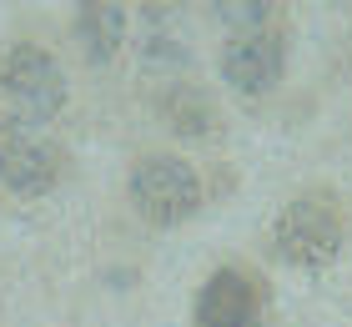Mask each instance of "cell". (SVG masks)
<instances>
[{"mask_svg":"<svg viewBox=\"0 0 352 327\" xmlns=\"http://www.w3.org/2000/svg\"><path fill=\"white\" fill-rule=\"evenodd\" d=\"M221 76L242 96H262L282 81V41L272 30H247L221 45Z\"/></svg>","mask_w":352,"mask_h":327,"instance_id":"obj_6","label":"cell"},{"mask_svg":"<svg viewBox=\"0 0 352 327\" xmlns=\"http://www.w3.org/2000/svg\"><path fill=\"white\" fill-rule=\"evenodd\" d=\"M60 176V156L51 151V141H41L30 126L0 121V187L15 196H41L51 191Z\"/></svg>","mask_w":352,"mask_h":327,"instance_id":"obj_4","label":"cell"},{"mask_svg":"<svg viewBox=\"0 0 352 327\" xmlns=\"http://www.w3.org/2000/svg\"><path fill=\"white\" fill-rule=\"evenodd\" d=\"M262 322V287L242 267H221L206 277L197 297V327H257Z\"/></svg>","mask_w":352,"mask_h":327,"instance_id":"obj_5","label":"cell"},{"mask_svg":"<svg viewBox=\"0 0 352 327\" xmlns=\"http://www.w3.org/2000/svg\"><path fill=\"white\" fill-rule=\"evenodd\" d=\"M141 56L151 71H176L186 65V10L182 0H146L141 6Z\"/></svg>","mask_w":352,"mask_h":327,"instance_id":"obj_7","label":"cell"},{"mask_svg":"<svg viewBox=\"0 0 352 327\" xmlns=\"http://www.w3.org/2000/svg\"><path fill=\"white\" fill-rule=\"evenodd\" d=\"M171 116L182 121V131H191V136H197V131H206V101L197 91H186V86H176V96H171Z\"/></svg>","mask_w":352,"mask_h":327,"instance_id":"obj_10","label":"cell"},{"mask_svg":"<svg viewBox=\"0 0 352 327\" xmlns=\"http://www.w3.org/2000/svg\"><path fill=\"white\" fill-rule=\"evenodd\" d=\"M342 247V217L327 191H307L277 217V252L297 267H322Z\"/></svg>","mask_w":352,"mask_h":327,"instance_id":"obj_1","label":"cell"},{"mask_svg":"<svg viewBox=\"0 0 352 327\" xmlns=\"http://www.w3.org/2000/svg\"><path fill=\"white\" fill-rule=\"evenodd\" d=\"M221 25H232L236 36H247V30H262L267 15H272V0H212Z\"/></svg>","mask_w":352,"mask_h":327,"instance_id":"obj_9","label":"cell"},{"mask_svg":"<svg viewBox=\"0 0 352 327\" xmlns=\"http://www.w3.org/2000/svg\"><path fill=\"white\" fill-rule=\"evenodd\" d=\"M131 202L146 222L176 226L201 207V182L182 156H146L131 171Z\"/></svg>","mask_w":352,"mask_h":327,"instance_id":"obj_2","label":"cell"},{"mask_svg":"<svg viewBox=\"0 0 352 327\" xmlns=\"http://www.w3.org/2000/svg\"><path fill=\"white\" fill-rule=\"evenodd\" d=\"M126 41V6L121 0H81L76 10V45L86 61H111Z\"/></svg>","mask_w":352,"mask_h":327,"instance_id":"obj_8","label":"cell"},{"mask_svg":"<svg viewBox=\"0 0 352 327\" xmlns=\"http://www.w3.org/2000/svg\"><path fill=\"white\" fill-rule=\"evenodd\" d=\"M0 91L15 111H25L30 121H51L66 106V76L60 65L41 51V45H15L0 61Z\"/></svg>","mask_w":352,"mask_h":327,"instance_id":"obj_3","label":"cell"}]
</instances>
